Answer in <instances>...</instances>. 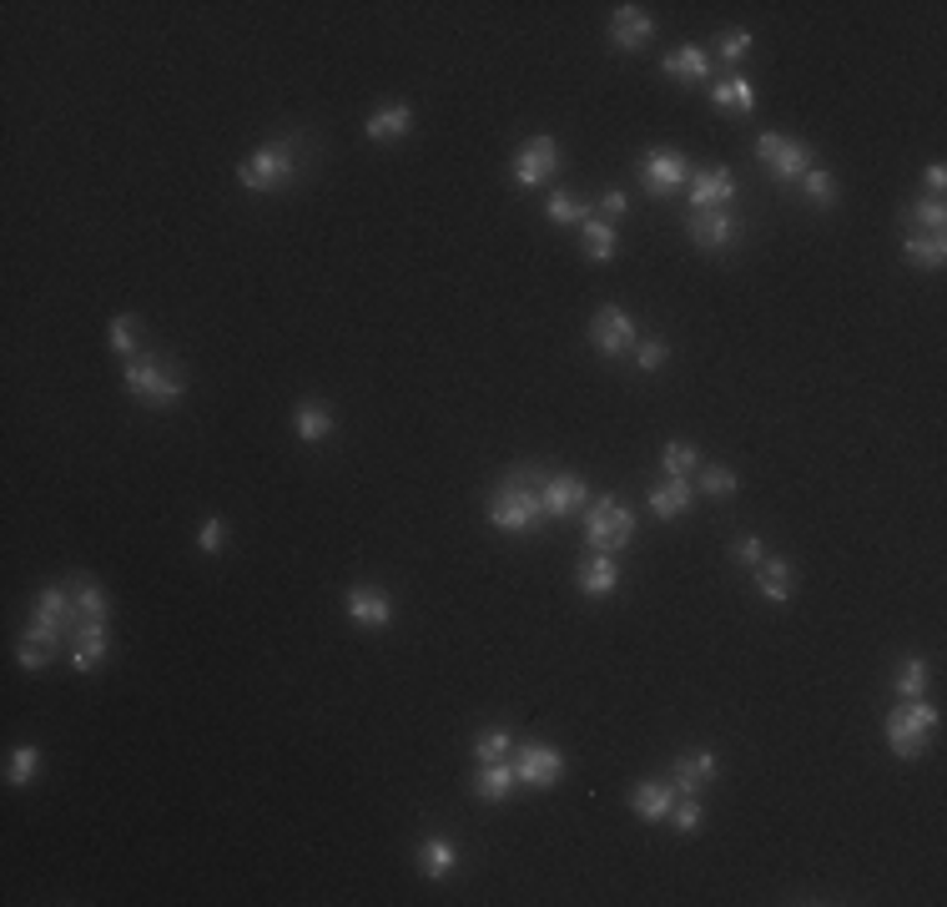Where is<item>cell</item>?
Masks as SVG:
<instances>
[{
    "label": "cell",
    "instance_id": "cell-1",
    "mask_svg": "<svg viewBox=\"0 0 947 907\" xmlns=\"http://www.w3.org/2000/svg\"><path fill=\"white\" fill-rule=\"evenodd\" d=\"M77 625V601H71V585H46L31 605V625H26L21 645H16V666L21 671H41L46 661L66 645Z\"/></svg>",
    "mask_w": 947,
    "mask_h": 907
},
{
    "label": "cell",
    "instance_id": "cell-2",
    "mask_svg": "<svg viewBox=\"0 0 947 907\" xmlns=\"http://www.w3.org/2000/svg\"><path fill=\"white\" fill-rule=\"evenodd\" d=\"M545 480L550 474L534 470V464H520V470L504 474V484L490 494V525L504 530V535H530L545 520V500H540Z\"/></svg>",
    "mask_w": 947,
    "mask_h": 907
},
{
    "label": "cell",
    "instance_id": "cell-3",
    "mask_svg": "<svg viewBox=\"0 0 947 907\" xmlns=\"http://www.w3.org/2000/svg\"><path fill=\"white\" fill-rule=\"evenodd\" d=\"M121 383H127V394L147 409H177L187 394V379L172 369V363L152 359V353H131L121 363Z\"/></svg>",
    "mask_w": 947,
    "mask_h": 907
},
{
    "label": "cell",
    "instance_id": "cell-4",
    "mask_svg": "<svg viewBox=\"0 0 947 907\" xmlns=\"http://www.w3.org/2000/svg\"><path fill=\"white\" fill-rule=\"evenodd\" d=\"M298 152H303V137H278V142H262L252 157L238 162V182L248 192H283L298 177Z\"/></svg>",
    "mask_w": 947,
    "mask_h": 907
},
{
    "label": "cell",
    "instance_id": "cell-5",
    "mask_svg": "<svg viewBox=\"0 0 947 907\" xmlns=\"http://www.w3.org/2000/svg\"><path fill=\"white\" fill-rule=\"evenodd\" d=\"M937 726H943V711L913 696V701H897V706L887 711L883 736H887V746H893L897 762H917V756L927 752V742H933Z\"/></svg>",
    "mask_w": 947,
    "mask_h": 907
},
{
    "label": "cell",
    "instance_id": "cell-6",
    "mask_svg": "<svg viewBox=\"0 0 947 907\" xmlns=\"http://www.w3.org/2000/svg\"><path fill=\"white\" fill-rule=\"evenodd\" d=\"M635 514L625 510L615 494H600V500L585 504V545L590 550H605V555H621V550L635 545Z\"/></svg>",
    "mask_w": 947,
    "mask_h": 907
},
{
    "label": "cell",
    "instance_id": "cell-7",
    "mask_svg": "<svg viewBox=\"0 0 947 907\" xmlns=\"http://www.w3.org/2000/svg\"><path fill=\"white\" fill-rule=\"evenodd\" d=\"M635 172H641V187H645V198L651 202L675 198V192L691 182V162H686V152H675V147H651V152H641Z\"/></svg>",
    "mask_w": 947,
    "mask_h": 907
},
{
    "label": "cell",
    "instance_id": "cell-8",
    "mask_svg": "<svg viewBox=\"0 0 947 907\" xmlns=\"http://www.w3.org/2000/svg\"><path fill=\"white\" fill-rule=\"evenodd\" d=\"M756 157H762V167H766V172H772L782 187L802 182V177L812 172V167H817L812 147H806V142H792V137H782V132L756 137Z\"/></svg>",
    "mask_w": 947,
    "mask_h": 907
},
{
    "label": "cell",
    "instance_id": "cell-9",
    "mask_svg": "<svg viewBox=\"0 0 947 907\" xmlns=\"http://www.w3.org/2000/svg\"><path fill=\"white\" fill-rule=\"evenodd\" d=\"M590 343H595V353H605V359H625V353H635V343H641V329H635V318L625 313L621 303H605V308H595V318H590Z\"/></svg>",
    "mask_w": 947,
    "mask_h": 907
},
{
    "label": "cell",
    "instance_id": "cell-10",
    "mask_svg": "<svg viewBox=\"0 0 947 907\" xmlns=\"http://www.w3.org/2000/svg\"><path fill=\"white\" fill-rule=\"evenodd\" d=\"M510 762H514L520 787H534V792L560 787V776H565V752H555V746H540V742H520Z\"/></svg>",
    "mask_w": 947,
    "mask_h": 907
},
{
    "label": "cell",
    "instance_id": "cell-11",
    "mask_svg": "<svg viewBox=\"0 0 947 907\" xmlns=\"http://www.w3.org/2000/svg\"><path fill=\"white\" fill-rule=\"evenodd\" d=\"M560 167H565V152H560L555 137H530V142L514 152L510 172H514V182L520 187H545Z\"/></svg>",
    "mask_w": 947,
    "mask_h": 907
},
{
    "label": "cell",
    "instance_id": "cell-12",
    "mask_svg": "<svg viewBox=\"0 0 947 907\" xmlns=\"http://www.w3.org/2000/svg\"><path fill=\"white\" fill-rule=\"evenodd\" d=\"M686 198L691 212H726L736 202V177H731V167H691Z\"/></svg>",
    "mask_w": 947,
    "mask_h": 907
},
{
    "label": "cell",
    "instance_id": "cell-13",
    "mask_svg": "<svg viewBox=\"0 0 947 907\" xmlns=\"http://www.w3.org/2000/svg\"><path fill=\"white\" fill-rule=\"evenodd\" d=\"M66 651H71V671L91 676V671H97L101 661L111 656L107 621H87V615H77V625H71V635H66Z\"/></svg>",
    "mask_w": 947,
    "mask_h": 907
},
{
    "label": "cell",
    "instance_id": "cell-14",
    "mask_svg": "<svg viewBox=\"0 0 947 907\" xmlns=\"http://www.w3.org/2000/svg\"><path fill=\"white\" fill-rule=\"evenodd\" d=\"M343 611H349V621L363 625V631H389L393 625V595L379 591V585H353V591L343 595Z\"/></svg>",
    "mask_w": 947,
    "mask_h": 907
},
{
    "label": "cell",
    "instance_id": "cell-15",
    "mask_svg": "<svg viewBox=\"0 0 947 907\" xmlns=\"http://www.w3.org/2000/svg\"><path fill=\"white\" fill-rule=\"evenodd\" d=\"M540 500H545V514H555V520H570V514H580L590 504V484L580 480V474H550L545 490H540Z\"/></svg>",
    "mask_w": 947,
    "mask_h": 907
},
{
    "label": "cell",
    "instance_id": "cell-16",
    "mask_svg": "<svg viewBox=\"0 0 947 907\" xmlns=\"http://www.w3.org/2000/svg\"><path fill=\"white\" fill-rule=\"evenodd\" d=\"M736 218L731 212H691L686 218V238L696 242L701 252H726L736 242Z\"/></svg>",
    "mask_w": 947,
    "mask_h": 907
},
{
    "label": "cell",
    "instance_id": "cell-17",
    "mask_svg": "<svg viewBox=\"0 0 947 907\" xmlns=\"http://www.w3.org/2000/svg\"><path fill=\"white\" fill-rule=\"evenodd\" d=\"M575 585H580V595H590V601H605V595L621 585V565H615V555L590 550V555L580 560V570H575Z\"/></svg>",
    "mask_w": 947,
    "mask_h": 907
},
{
    "label": "cell",
    "instance_id": "cell-18",
    "mask_svg": "<svg viewBox=\"0 0 947 907\" xmlns=\"http://www.w3.org/2000/svg\"><path fill=\"white\" fill-rule=\"evenodd\" d=\"M671 787L681 792V797H696L706 782H716L721 776V756L716 752H686V756H675V766H671Z\"/></svg>",
    "mask_w": 947,
    "mask_h": 907
},
{
    "label": "cell",
    "instance_id": "cell-19",
    "mask_svg": "<svg viewBox=\"0 0 947 907\" xmlns=\"http://www.w3.org/2000/svg\"><path fill=\"white\" fill-rule=\"evenodd\" d=\"M655 36V21L641 11V6H615L611 16V46L615 51H641V46H651Z\"/></svg>",
    "mask_w": 947,
    "mask_h": 907
},
{
    "label": "cell",
    "instance_id": "cell-20",
    "mask_svg": "<svg viewBox=\"0 0 947 907\" xmlns=\"http://www.w3.org/2000/svg\"><path fill=\"white\" fill-rule=\"evenodd\" d=\"M409 132H414V107H409V101H393V107L373 111V117L363 121V137H369V142H379V147L403 142Z\"/></svg>",
    "mask_w": 947,
    "mask_h": 907
},
{
    "label": "cell",
    "instance_id": "cell-21",
    "mask_svg": "<svg viewBox=\"0 0 947 907\" xmlns=\"http://www.w3.org/2000/svg\"><path fill=\"white\" fill-rule=\"evenodd\" d=\"M756 591H762L772 605H786L796 595V565L782 555H766L762 565H756Z\"/></svg>",
    "mask_w": 947,
    "mask_h": 907
},
{
    "label": "cell",
    "instance_id": "cell-22",
    "mask_svg": "<svg viewBox=\"0 0 947 907\" xmlns=\"http://www.w3.org/2000/svg\"><path fill=\"white\" fill-rule=\"evenodd\" d=\"M645 504H651L655 520L671 525V520H681V514L696 504V490H691V480H661L651 494H645Z\"/></svg>",
    "mask_w": 947,
    "mask_h": 907
},
{
    "label": "cell",
    "instance_id": "cell-23",
    "mask_svg": "<svg viewBox=\"0 0 947 907\" xmlns=\"http://www.w3.org/2000/svg\"><path fill=\"white\" fill-rule=\"evenodd\" d=\"M661 71L665 77H675V81H711V51L686 41V46H675V51H665Z\"/></svg>",
    "mask_w": 947,
    "mask_h": 907
},
{
    "label": "cell",
    "instance_id": "cell-24",
    "mask_svg": "<svg viewBox=\"0 0 947 907\" xmlns=\"http://www.w3.org/2000/svg\"><path fill=\"white\" fill-rule=\"evenodd\" d=\"M711 107L716 111H736V117H752L756 111V87L746 77H721V81H711Z\"/></svg>",
    "mask_w": 947,
    "mask_h": 907
},
{
    "label": "cell",
    "instance_id": "cell-25",
    "mask_svg": "<svg viewBox=\"0 0 947 907\" xmlns=\"http://www.w3.org/2000/svg\"><path fill=\"white\" fill-rule=\"evenodd\" d=\"M675 807V787L671 782H641V787L631 792V812L641 822H665Z\"/></svg>",
    "mask_w": 947,
    "mask_h": 907
},
{
    "label": "cell",
    "instance_id": "cell-26",
    "mask_svg": "<svg viewBox=\"0 0 947 907\" xmlns=\"http://www.w3.org/2000/svg\"><path fill=\"white\" fill-rule=\"evenodd\" d=\"M903 258H907V268H923V273H933V268L947 263V238H943V232H907Z\"/></svg>",
    "mask_w": 947,
    "mask_h": 907
},
{
    "label": "cell",
    "instance_id": "cell-27",
    "mask_svg": "<svg viewBox=\"0 0 947 907\" xmlns=\"http://www.w3.org/2000/svg\"><path fill=\"white\" fill-rule=\"evenodd\" d=\"M520 787V776H514V762H490L480 766V776H474V797L490 802V807H500L510 792Z\"/></svg>",
    "mask_w": 947,
    "mask_h": 907
},
{
    "label": "cell",
    "instance_id": "cell-28",
    "mask_svg": "<svg viewBox=\"0 0 947 907\" xmlns=\"http://www.w3.org/2000/svg\"><path fill=\"white\" fill-rule=\"evenodd\" d=\"M454 867H459V847L449 837H424L419 842V873H424L429 883H444Z\"/></svg>",
    "mask_w": 947,
    "mask_h": 907
},
{
    "label": "cell",
    "instance_id": "cell-29",
    "mask_svg": "<svg viewBox=\"0 0 947 907\" xmlns=\"http://www.w3.org/2000/svg\"><path fill=\"white\" fill-rule=\"evenodd\" d=\"M293 429H298L303 444H318V439L333 434V414H328V404H318V399H303L298 414H293Z\"/></svg>",
    "mask_w": 947,
    "mask_h": 907
},
{
    "label": "cell",
    "instance_id": "cell-30",
    "mask_svg": "<svg viewBox=\"0 0 947 907\" xmlns=\"http://www.w3.org/2000/svg\"><path fill=\"white\" fill-rule=\"evenodd\" d=\"M580 248H585L590 263H611V258H615V228H611V222L585 218V222H580Z\"/></svg>",
    "mask_w": 947,
    "mask_h": 907
},
{
    "label": "cell",
    "instance_id": "cell-31",
    "mask_svg": "<svg viewBox=\"0 0 947 907\" xmlns=\"http://www.w3.org/2000/svg\"><path fill=\"white\" fill-rule=\"evenodd\" d=\"M71 601H77V615H87V621H107V615H111L107 591H101L91 575H77V580H71Z\"/></svg>",
    "mask_w": 947,
    "mask_h": 907
},
{
    "label": "cell",
    "instance_id": "cell-32",
    "mask_svg": "<svg viewBox=\"0 0 947 907\" xmlns=\"http://www.w3.org/2000/svg\"><path fill=\"white\" fill-rule=\"evenodd\" d=\"M701 464V449L691 444V439H671V444L661 449V470L665 480H691V470Z\"/></svg>",
    "mask_w": 947,
    "mask_h": 907
},
{
    "label": "cell",
    "instance_id": "cell-33",
    "mask_svg": "<svg viewBox=\"0 0 947 907\" xmlns=\"http://www.w3.org/2000/svg\"><path fill=\"white\" fill-rule=\"evenodd\" d=\"M903 222H907V232H943V228H947V208H943V198L907 202Z\"/></svg>",
    "mask_w": 947,
    "mask_h": 907
},
{
    "label": "cell",
    "instance_id": "cell-34",
    "mask_svg": "<svg viewBox=\"0 0 947 907\" xmlns=\"http://www.w3.org/2000/svg\"><path fill=\"white\" fill-rule=\"evenodd\" d=\"M514 756V736L504 732V726H490V732L474 736V762L490 766V762H510Z\"/></svg>",
    "mask_w": 947,
    "mask_h": 907
},
{
    "label": "cell",
    "instance_id": "cell-35",
    "mask_svg": "<svg viewBox=\"0 0 947 907\" xmlns=\"http://www.w3.org/2000/svg\"><path fill=\"white\" fill-rule=\"evenodd\" d=\"M545 218L555 222V228H580V222L590 218V208L575 198V192H560V187H555V198L545 202Z\"/></svg>",
    "mask_w": 947,
    "mask_h": 907
},
{
    "label": "cell",
    "instance_id": "cell-36",
    "mask_svg": "<svg viewBox=\"0 0 947 907\" xmlns=\"http://www.w3.org/2000/svg\"><path fill=\"white\" fill-rule=\"evenodd\" d=\"M802 192H806V202H812V208H837V198H842L837 177L822 172V167H812V172L802 177Z\"/></svg>",
    "mask_w": 947,
    "mask_h": 907
},
{
    "label": "cell",
    "instance_id": "cell-37",
    "mask_svg": "<svg viewBox=\"0 0 947 907\" xmlns=\"http://www.w3.org/2000/svg\"><path fill=\"white\" fill-rule=\"evenodd\" d=\"M137 333H142V318H137V313H117L107 323V343L121 353V359H131V353H137Z\"/></svg>",
    "mask_w": 947,
    "mask_h": 907
},
{
    "label": "cell",
    "instance_id": "cell-38",
    "mask_svg": "<svg viewBox=\"0 0 947 907\" xmlns=\"http://www.w3.org/2000/svg\"><path fill=\"white\" fill-rule=\"evenodd\" d=\"M36 776H41V752L36 746H16L11 762H6V782L11 787H31Z\"/></svg>",
    "mask_w": 947,
    "mask_h": 907
},
{
    "label": "cell",
    "instance_id": "cell-39",
    "mask_svg": "<svg viewBox=\"0 0 947 907\" xmlns=\"http://www.w3.org/2000/svg\"><path fill=\"white\" fill-rule=\"evenodd\" d=\"M893 691H897L903 701L923 696V691H927V661H923V656H907L903 666H897V676H893Z\"/></svg>",
    "mask_w": 947,
    "mask_h": 907
},
{
    "label": "cell",
    "instance_id": "cell-40",
    "mask_svg": "<svg viewBox=\"0 0 947 907\" xmlns=\"http://www.w3.org/2000/svg\"><path fill=\"white\" fill-rule=\"evenodd\" d=\"M736 490H741V480L726 470V464H711V470H701V494H711V500H731Z\"/></svg>",
    "mask_w": 947,
    "mask_h": 907
},
{
    "label": "cell",
    "instance_id": "cell-41",
    "mask_svg": "<svg viewBox=\"0 0 947 907\" xmlns=\"http://www.w3.org/2000/svg\"><path fill=\"white\" fill-rule=\"evenodd\" d=\"M222 545H228V520H222V514H208V520L197 525V550H202V555H222Z\"/></svg>",
    "mask_w": 947,
    "mask_h": 907
},
{
    "label": "cell",
    "instance_id": "cell-42",
    "mask_svg": "<svg viewBox=\"0 0 947 907\" xmlns=\"http://www.w3.org/2000/svg\"><path fill=\"white\" fill-rule=\"evenodd\" d=\"M665 822H675V832H686V837H691V832H701V802L696 797H681Z\"/></svg>",
    "mask_w": 947,
    "mask_h": 907
},
{
    "label": "cell",
    "instance_id": "cell-43",
    "mask_svg": "<svg viewBox=\"0 0 947 907\" xmlns=\"http://www.w3.org/2000/svg\"><path fill=\"white\" fill-rule=\"evenodd\" d=\"M665 359H671V349H665L661 339H641V343H635V363H641V373H655Z\"/></svg>",
    "mask_w": 947,
    "mask_h": 907
},
{
    "label": "cell",
    "instance_id": "cell-44",
    "mask_svg": "<svg viewBox=\"0 0 947 907\" xmlns=\"http://www.w3.org/2000/svg\"><path fill=\"white\" fill-rule=\"evenodd\" d=\"M746 51H752V31H721L716 36V56H726V61H741Z\"/></svg>",
    "mask_w": 947,
    "mask_h": 907
},
{
    "label": "cell",
    "instance_id": "cell-45",
    "mask_svg": "<svg viewBox=\"0 0 947 907\" xmlns=\"http://www.w3.org/2000/svg\"><path fill=\"white\" fill-rule=\"evenodd\" d=\"M731 555L741 560V565H762L766 560V545H762V535H746V540H736V550Z\"/></svg>",
    "mask_w": 947,
    "mask_h": 907
},
{
    "label": "cell",
    "instance_id": "cell-46",
    "mask_svg": "<svg viewBox=\"0 0 947 907\" xmlns=\"http://www.w3.org/2000/svg\"><path fill=\"white\" fill-rule=\"evenodd\" d=\"M600 212H611V218H621V212H631V198H625L621 187H611V192L600 198Z\"/></svg>",
    "mask_w": 947,
    "mask_h": 907
},
{
    "label": "cell",
    "instance_id": "cell-47",
    "mask_svg": "<svg viewBox=\"0 0 947 907\" xmlns=\"http://www.w3.org/2000/svg\"><path fill=\"white\" fill-rule=\"evenodd\" d=\"M923 182H927V192H933V198H943V187H947V167H943V162H927Z\"/></svg>",
    "mask_w": 947,
    "mask_h": 907
}]
</instances>
